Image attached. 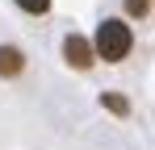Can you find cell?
I'll use <instances>...</instances> for the list:
<instances>
[{
    "mask_svg": "<svg viewBox=\"0 0 155 150\" xmlns=\"http://www.w3.org/2000/svg\"><path fill=\"white\" fill-rule=\"evenodd\" d=\"M101 108H109L113 117H130V100L122 92H101Z\"/></svg>",
    "mask_w": 155,
    "mask_h": 150,
    "instance_id": "277c9868",
    "label": "cell"
},
{
    "mask_svg": "<svg viewBox=\"0 0 155 150\" xmlns=\"http://www.w3.org/2000/svg\"><path fill=\"white\" fill-rule=\"evenodd\" d=\"M126 17L147 21V17H151V0H126Z\"/></svg>",
    "mask_w": 155,
    "mask_h": 150,
    "instance_id": "8992f818",
    "label": "cell"
},
{
    "mask_svg": "<svg viewBox=\"0 0 155 150\" xmlns=\"http://www.w3.org/2000/svg\"><path fill=\"white\" fill-rule=\"evenodd\" d=\"M21 13H29V17H46L51 13V0H13Z\"/></svg>",
    "mask_w": 155,
    "mask_h": 150,
    "instance_id": "5b68a950",
    "label": "cell"
},
{
    "mask_svg": "<svg viewBox=\"0 0 155 150\" xmlns=\"http://www.w3.org/2000/svg\"><path fill=\"white\" fill-rule=\"evenodd\" d=\"M63 63L71 67V71H92V42L84 38V33H67L63 38Z\"/></svg>",
    "mask_w": 155,
    "mask_h": 150,
    "instance_id": "7a4b0ae2",
    "label": "cell"
},
{
    "mask_svg": "<svg viewBox=\"0 0 155 150\" xmlns=\"http://www.w3.org/2000/svg\"><path fill=\"white\" fill-rule=\"evenodd\" d=\"M25 71V50L21 46H0V79H17Z\"/></svg>",
    "mask_w": 155,
    "mask_h": 150,
    "instance_id": "3957f363",
    "label": "cell"
},
{
    "mask_svg": "<svg viewBox=\"0 0 155 150\" xmlns=\"http://www.w3.org/2000/svg\"><path fill=\"white\" fill-rule=\"evenodd\" d=\"M88 42H92V58L122 63V58H130V50H134V29H130L122 17H105Z\"/></svg>",
    "mask_w": 155,
    "mask_h": 150,
    "instance_id": "6da1fadb",
    "label": "cell"
}]
</instances>
